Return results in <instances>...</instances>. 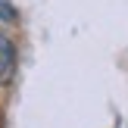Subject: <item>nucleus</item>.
I'll use <instances>...</instances> for the list:
<instances>
[{
  "label": "nucleus",
  "instance_id": "nucleus-1",
  "mask_svg": "<svg viewBox=\"0 0 128 128\" xmlns=\"http://www.w3.org/2000/svg\"><path fill=\"white\" fill-rule=\"evenodd\" d=\"M12 72H16V47L10 38L0 34V84H6L12 78Z\"/></svg>",
  "mask_w": 128,
  "mask_h": 128
},
{
  "label": "nucleus",
  "instance_id": "nucleus-2",
  "mask_svg": "<svg viewBox=\"0 0 128 128\" xmlns=\"http://www.w3.org/2000/svg\"><path fill=\"white\" fill-rule=\"evenodd\" d=\"M16 6L10 3V0H0V22H16Z\"/></svg>",
  "mask_w": 128,
  "mask_h": 128
}]
</instances>
